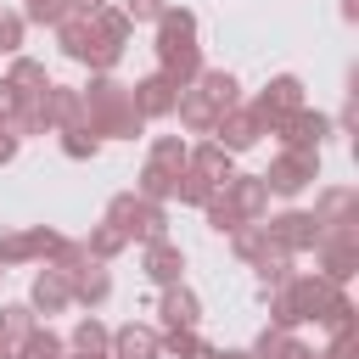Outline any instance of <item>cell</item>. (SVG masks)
I'll list each match as a JSON object with an SVG mask.
<instances>
[{
	"instance_id": "obj_1",
	"label": "cell",
	"mask_w": 359,
	"mask_h": 359,
	"mask_svg": "<svg viewBox=\"0 0 359 359\" xmlns=\"http://www.w3.org/2000/svg\"><path fill=\"white\" fill-rule=\"evenodd\" d=\"M157 73L174 84V90H185V84H196L202 79V45H196V11H185V6H163V17H157Z\"/></svg>"
},
{
	"instance_id": "obj_2",
	"label": "cell",
	"mask_w": 359,
	"mask_h": 359,
	"mask_svg": "<svg viewBox=\"0 0 359 359\" xmlns=\"http://www.w3.org/2000/svg\"><path fill=\"white\" fill-rule=\"evenodd\" d=\"M79 101H84V129L101 140H135L146 123H140V112H135V95H129V84H118L112 73H90V84L79 90Z\"/></svg>"
},
{
	"instance_id": "obj_3",
	"label": "cell",
	"mask_w": 359,
	"mask_h": 359,
	"mask_svg": "<svg viewBox=\"0 0 359 359\" xmlns=\"http://www.w3.org/2000/svg\"><path fill=\"white\" fill-rule=\"evenodd\" d=\"M56 45H62V56L67 62H79V67H90V73H112L118 67V45L90 22V11H79V17H67L62 28H56Z\"/></svg>"
},
{
	"instance_id": "obj_4",
	"label": "cell",
	"mask_w": 359,
	"mask_h": 359,
	"mask_svg": "<svg viewBox=\"0 0 359 359\" xmlns=\"http://www.w3.org/2000/svg\"><path fill=\"white\" fill-rule=\"evenodd\" d=\"M107 224L123 230V241H140V247L168 241V208H163V202H146V196H135V191H118V196L107 202Z\"/></svg>"
},
{
	"instance_id": "obj_5",
	"label": "cell",
	"mask_w": 359,
	"mask_h": 359,
	"mask_svg": "<svg viewBox=\"0 0 359 359\" xmlns=\"http://www.w3.org/2000/svg\"><path fill=\"white\" fill-rule=\"evenodd\" d=\"M230 247H236L241 264H252V269L264 275V286H280L286 275H297V269H292V252H280V247L269 241L264 224H241V230H230Z\"/></svg>"
},
{
	"instance_id": "obj_6",
	"label": "cell",
	"mask_w": 359,
	"mask_h": 359,
	"mask_svg": "<svg viewBox=\"0 0 359 359\" xmlns=\"http://www.w3.org/2000/svg\"><path fill=\"white\" fill-rule=\"evenodd\" d=\"M297 107H309V101H303V79H297V73H275V79L258 90V101H252V112H258L264 135H275Z\"/></svg>"
},
{
	"instance_id": "obj_7",
	"label": "cell",
	"mask_w": 359,
	"mask_h": 359,
	"mask_svg": "<svg viewBox=\"0 0 359 359\" xmlns=\"http://www.w3.org/2000/svg\"><path fill=\"white\" fill-rule=\"evenodd\" d=\"M258 180H264L269 196H297V191H309L320 180V151H280Z\"/></svg>"
},
{
	"instance_id": "obj_8",
	"label": "cell",
	"mask_w": 359,
	"mask_h": 359,
	"mask_svg": "<svg viewBox=\"0 0 359 359\" xmlns=\"http://www.w3.org/2000/svg\"><path fill=\"white\" fill-rule=\"evenodd\" d=\"M264 230H269V241H275L280 252H292V258L320 247V219H314L309 208H286V213H275Z\"/></svg>"
},
{
	"instance_id": "obj_9",
	"label": "cell",
	"mask_w": 359,
	"mask_h": 359,
	"mask_svg": "<svg viewBox=\"0 0 359 359\" xmlns=\"http://www.w3.org/2000/svg\"><path fill=\"white\" fill-rule=\"evenodd\" d=\"M56 230L50 224H28V230H11V236H0V269H17V264H45L50 252H56Z\"/></svg>"
},
{
	"instance_id": "obj_10",
	"label": "cell",
	"mask_w": 359,
	"mask_h": 359,
	"mask_svg": "<svg viewBox=\"0 0 359 359\" xmlns=\"http://www.w3.org/2000/svg\"><path fill=\"white\" fill-rule=\"evenodd\" d=\"M275 135H280V151H320V146L337 135V123H331L325 112H314V107H297Z\"/></svg>"
},
{
	"instance_id": "obj_11",
	"label": "cell",
	"mask_w": 359,
	"mask_h": 359,
	"mask_svg": "<svg viewBox=\"0 0 359 359\" xmlns=\"http://www.w3.org/2000/svg\"><path fill=\"white\" fill-rule=\"evenodd\" d=\"M39 123L56 129V135L84 129V101H79V90H73V84H45V90H39Z\"/></svg>"
},
{
	"instance_id": "obj_12",
	"label": "cell",
	"mask_w": 359,
	"mask_h": 359,
	"mask_svg": "<svg viewBox=\"0 0 359 359\" xmlns=\"http://www.w3.org/2000/svg\"><path fill=\"white\" fill-rule=\"evenodd\" d=\"M219 196L236 208L241 224H264V213H269V191H264L258 174H230V180L219 185Z\"/></svg>"
},
{
	"instance_id": "obj_13",
	"label": "cell",
	"mask_w": 359,
	"mask_h": 359,
	"mask_svg": "<svg viewBox=\"0 0 359 359\" xmlns=\"http://www.w3.org/2000/svg\"><path fill=\"white\" fill-rule=\"evenodd\" d=\"M264 140V123H258V112L252 107H230L219 123H213V146H224L230 157L236 151H247V146H258Z\"/></svg>"
},
{
	"instance_id": "obj_14",
	"label": "cell",
	"mask_w": 359,
	"mask_h": 359,
	"mask_svg": "<svg viewBox=\"0 0 359 359\" xmlns=\"http://www.w3.org/2000/svg\"><path fill=\"white\" fill-rule=\"evenodd\" d=\"M129 95H135V112H140V123H151V118H174V101H180V90H174L163 73H146V79H135V84H129Z\"/></svg>"
},
{
	"instance_id": "obj_15",
	"label": "cell",
	"mask_w": 359,
	"mask_h": 359,
	"mask_svg": "<svg viewBox=\"0 0 359 359\" xmlns=\"http://www.w3.org/2000/svg\"><path fill=\"white\" fill-rule=\"evenodd\" d=\"M157 320H163V331H196V320H202V297L180 280V286H163V297H157Z\"/></svg>"
},
{
	"instance_id": "obj_16",
	"label": "cell",
	"mask_w": 359,
	"mask_h": 359,
	"mask_svg": "<svg viewBox=\"0 0 359 359\" xmlns=\"http://www.w3.org/2000/svg\"><path fill=\"white\" fill-rule=\"evenodd\" d=\"M107 359H163V331H151V325H118L112 331V342H107Z\"/></svg>"
},
{
	"instance_id": "obj_17",
	"label": "cell",
	"mask_w": 359,
	"mask_h": 359,
	"mask_svg": "<svg viewBox=\"0 0 359 359\" xmlns=\"http://www.w3.org/2000/svg\"><path fill=\"white\" fill-rule=\"evenodd\" d=\"M140 269H146L151 286H180V280H185V247H174V241H151V247L140 252Z\"/></svg>"
},
{
	"instance_id": "obj_18",
	"label": "cell",
	"mask_w": 359,
	"mask_h": 359,
	"mask_svg": "<svg viewBox=\"0 0 359 359\" xmlns=\"http://www.w3.org/2000/svg\"><path fill=\"white\" fill-rule=\"evenodd\" d=\"M28 309L50 320V314L73 309V286H67V280H62L56 269H39V275H34V286H28Z\"/></svg>"
},
{
	"instance_id": "obj_19",
	"label": "cell",
	"mask_w": 359,
	"mask_h": 359,
	"mask_svg": "<svg viewBox=\"0 0 359 359\" xmlns=\"http://www.w3.org/2000/svg\"><path fill=\"white\" fill-rule=\"evenodd\" d=\"M320 252V280H331V286H348L353 280V269H359V247H348V241H320L314 247Z\"/></svg>"
},
{
	"instance_id": "obj_20",
	"label": "cell",
	"mask_w": 359,
	"mask_h": 359,
	"mask_svg": "<svg viewBox=\"0 0 359 359\" xmlns=\"http://www.w3.org/2000/svg\"><path fill=\"white\" fill-rule=\"evenodd\" d=\"M196 90H202V101H208L219 118H224L230 107H241V84H236V73H224V67H202Z\"/></svg>"
},
{
	"instance_id": "obj_21",
	"label": "cell",
	"mask_w": 359,
	"mask_h": 359,
	"mask_svg": "<svg viewBox=\"0 0 359 359\" xmlns=\"http://www.w3.org/2000/svg\"><path fill=\"white\" fill-rule=\"evenodd\" d=\"M185 168H191V174H202V180H208V185L219 191V185H224V180L236 174V157H230L224 146L202 140V146H191V163H185Z\"/></svg>"
},
{
	"instance_id": "obj_22",
	"label": "cell",
	"mask_w": 359,
	"mask_h": 359,
	"mask_svg": "<svg viewBox=\"0 0 359 359\" xmlns=\"http://www.w3.org/2000/svg\"><path fill=\"white\" fill-rule=\"evenodd\" d=\"M247 353H252V359H314V348H309V342H297L292 331H275V325H264V331H258V342H252Z\"/></svg>"
},
{
	"instance_id": "obj_23",
	"label": "cell",
	"mask_w": 359,
	"mask_h": 359,
	"mask_svg": "<svg viewBox=\"0 0 359 359\" xmlns=\"http://www.w3.org/2000/svg\"><path fill=\"white\" fill-rule=\"evenodd\" d=\"M174 118H180L191 135H213V123H219V112L202 101V90H196V84H185V90H180V101H174Z\"/></svg>"
},
{
	"instance_id": "obj_24",
	"label": "cell",
	"mask_w": 359,
	"mask_h": 359,
	"mask_svg": "<svg viewBox=\"0 0 359 359\" xmlns=\"http://www.w3.org/2000/svg\"><path fill=\"white\" fill-rule=\"evenodd\" d=\"M67 286H73V303H84L90 314H95V309H101V303L112 297V275H107L101 264H90V269H79V275H73Z\"/></svg>"
},
{
	"instance_id": "obj_25",
	"label": "cell",
	"mask_w": 359,
	"mask_h": 359,
	"mask_svg": "<svg viewBox=\"0 0 359 359\" xmlns=\"http://www.w3.org/2000/svg\"><path fill=\"white\" fill-rule=\"evenodd\" d=\"M146 163H151V168H163L168 180H180V174H185V163H191V146H185V135H157Z\"/></svg>"
},
{
	"instance_id": "obj_26",
	"label": "cell",
	"mask_w": 359,
	"mask_h": 359,
	"mask_svg": "<svg viewBox=\"0 0 359 359\" xmlns=\"http://www.w3.org/2000/svg\"><path fill=\"white\" fill-rule=\"evenodd\" d=\"M67 353V337H56L50 325H34L17 348H11V359H62Z\"/></svg>"
},
{
	"instance_id": "obj_27",
	"label": "cell",
	"mask_w": 359,
	"mask_h": 359,
	"mask_svg": "<svg viewBox=\"0 0 359 359\" xmlns=\"http://www.w3.org/2000/svg\"><path fill=\"white\" fill-rule=\"evenodd\" d=\"M107 342H112V331H107L95 314H79V325H73V337H67V353H107Z\"/></svg>"
},
{
	"instance_id": "obj_28",
	"label": "cell",
	"mask_w": 359,
	"mask_h": 359,
	"mask_svg": "<svg viewBox=\"0 0 359 359\" xmlns=\"http://www.w3.org/2000/svg\"><path fill=\"white\" fill-rule=\"evenodd\" d=\"M84 6L79 0H28L22 6V22H39V28H62L67 17H79Z\"/></svg>"
},
{
	"instance_id": "obj_29",
	"label": "cell",
	"mask_w": 359,
	"mask_h": 359,
	"mask_svg": "<svg viewBox=\"0 0 359 359\" xmlns=\"http://www.w3.org/2000/svg\"><path fill=\"white\" fill-rule=\"evenodd\" d=\"M6 84H11L17 95H39L50 79H45V62H34V56H11V73H6Z\"/></svg>"
},
{
	"instance_id": "obj_30",
	"label": "cell",
	"mask_w": 359,
	"mask_h": 359,
	"mask_svg": "<svg viewBox=\"0 0 359 359\" xmlns=\"http://www.w3.org/2000/svg\"><path fill=\"white\" fill-rule=\"evenodd\" d=\"M90 264H95V258L84 252V241H67V236H62V241H56V252L45 258V269H56L62 280H73V275H79V269H90Z\"/></svg>"
},
{
	"instance_id": "obj_31",
	"label": "cell",
	"mask_w": 359,
	"mask_h": 359,
	"mask_svg": "<svg viewBox=\"0 0 359 359\" xmlns=\"http://www.w3.org/2000/svg\"><path fill=\"white\" fill-rule=\"evenodd\" d=\"M34 325H39V314H34L28 303H6V309H0V342H11V348H17Z\"/></svg>"
},
{
	"instance_id": "obj_32",
	"label": "cell",
	"mask_w": 359,
	"mask_h": 359,
	"mask_svg": "<svg viewBox=\"0 0 359 359\" xmlns=\"http://www.w3.org/2000/svg\"><path fill=\"white\" fill-rule=\"evenodd\" d=\"M123 247H129V241H123V230H112L107 219H101V224H95L90 236H84V252H90L95 264H107V258H118Z\"/></svg>"
},
{
	"instance_id": "obj_33",
	"label": "cell",
	"mask_w": 359,
	"mask_h": 359,
	"mask_svg": "<svg viewBox=\"0 0 359 359\" xmlns=\"http://www.w3.org/2000/svg\"><path fill=\"white\" fill-rule=\"evenodd\" d=\"M90 22H95V28H101V34H107L118 50H123V45H129V34H135V22H129L118 6H95V11H90Z\"/></svg>"
},
{
	"instance_id": "obj_34",
	"label": "cell",
	"mask_w": 359,
	"mask_h": 359,
	"mask_svg": "<svg viewBox=\"0 0 359 359\" xmlns=\"http://www.w3.org/2000/svg\"><path fill=\"white\" fill-rule=\"evenodd\" d=\"M163 353L168 359H208V342L196 331H163Z\"/></svg>"
},
{
	"instance_id": "obj_35",
	"label": "cell",
	"mask_w": 359,
	"mask_h": 359,
	"mask_svg": "<svg viewBox=\"0 0 359 359\" xmlns=\"http://www.w3.org/2000/svg\"><path fill=\"white\" fill-rule=\"evenodd\" d=\"M22 34H28V22H22V11H11V6H0V56H22Z\"/></svg>"
},
{
	"instance_id": "obj_36",
	"label": "cell",
	"mask_w": 359,
	"mask_h": 359,
	"mask_svg": "<svg viewBox=\"0 0 359 359\" xmlns=\"http://www.w3.org/2000/svg\"><path fill=\"white\" fill-rule=\"evenodd\" d=\"M135 196H146V202H168V196H174V180H168L163 168H151V163H146V168H140V180H135Z\"/></svg>"
},
{
	"instance_id": "obj_37",
	"label": "cell",
	"mask_w": 359,
	"mask_h": 359,
	"mask_svg": "<svg viewBox=\"0 0 359 359\" xmlns=\"http://www.w3.org/2000/svg\"><path fill=\"white\" fill-rule=\"evenodd\" d=\"M174 196H180L185 208H208V196H213V185H208L202 174H191V168H185V174L174 180Z\"/></svg>"
},
{
	"instance_id": "obj_38",
	"label": "cell",
	"mask_w": 359,
	"mask_h": 359,
	"mask_svg": "<svg viewBox=\"0 0 359 359\" xmlns=\"http://www.w3.org/2000/svg\"><path fill=\"white\" fill-rule=\"evenodd\" d=\"M202 219H208V230H219V236H230V230H241V219H236V208L213 191L208 196V208H202Z\"/></svg>"
},
{
	"instance_id": "obj_39",
	"label": "cell",
	"mask_w": 359,
	"mask_h": 359,
	"mask_svg": "<svg viewBox=\"0 0 359 359\" xmlns=\"http://www.w3.org/2000/svg\"><path fill=\"white\" fill-rule=\"evenodd\" d=\"M62 151H67L73 163H90V157L101 151V140H95L90 129H67V135H62Z\"/></svg>"
},
{
	"instance_id": "obj_40",
	"label": "cell",
	"mask_w": 359,
	"mask_h": 359,
	"mask_svg": "<svg viewBox=\"0 0 359 359\" xmlns=\"http://www.w3.org/2000/svg\"><path fill=\"white\" fill-rule=\"evenodd\" d=\"M163 6H168V0H123L118 11H123L129 22H157V17H163Z\"/></svg>"
},
{
	"instance_id": "obj_41",
	"label": "cell",
	"mask_w": 359,
	"mask_h": 359,
	"mask_svg": "<svg viewBox=\"0 0 359 359\" xmlns=\"http://www.w3.org/2000/svg\"><path fill=\"white\" fill-rule=\"evenodd\" d=\"M314 359H359L353 331H337V337H331V348H325V353H314Z\"/></svg>"
},
{
	"instance_id": "obj_42",
	"label": "cell",
	"mask_w": 359,
	"mask_h": 359,
	"mask_svg": "<svg viewBox=\"0 0 359 359\" xmlns=\"http://www.w3.org/2000/svg\"><path fill=\"white\" fill-rule=\"evenodd\" d=\"M17 146H22L17 135H0V163H11V157H17Z\"/></svg>"
},
{
	"instance_id": "obj_43",
	"label": "cell",
	"mask_w": 359,
	"mask_h": 359,
	"mask_svg": "<svg viewBox=\"0 0 359 359\" xmlns=\"http://www.w3.org/2000/svg\"><path fill=\"white\" fill-rule=\"evenodd\" d=\"M342 17L353 22V17H359V0H342Z\"/></svg>"
},
{
	"instance_id": "obj_44",
	"label": "cell",
	"mask_w": 359,
	"mask_h": 359,
	"mask_svg": "<svg viewBox=\"0 0 359 359\" xmlns=\"http://www.w3.org/2000/svg\"><path fill=\"white\" fill-rule=\"evenodd\" d=\"M62 359H107V353H62Z\"/></svg>"
},
{
	"instance_id": "obj_45",
	"label": "cell",
	"mask_w": 359,
	"mask_h": 359,
	"mask_svg": "<svg viewBox=\"0 0 359 359\" xmlns=\"http://www.w3.org/2000/svg\"><path fill=\"white\" fill-rule=\"evenodd\" d=\"M0 359H11V342H0Z\"/></svg>"
},
{
	"instance_id": "obj_46",
	"label": "cell",
	"mask_w": 359,
	"mask_h": 359,
	"mask_svg": "<svg viewBox=\"0 0 359 359\" xmlns=\"http://www.w3.org/2000/svg\"><path fill=\"white\" fill-rule=\"evenodd\" d=\"M0 280H6V269H0Z\"/></svg>"
}]
</instances>
